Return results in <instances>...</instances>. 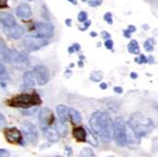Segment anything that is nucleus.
I'll list each match as a JSON object with an SVG mask.
<instances>
[{
    "instance_id": "obj_32",
    "label": "nucleus",
    "mask_w": 158,
    "mask_h": 157,
    "mask_svg": "<svg viewBox=\"0 0 158 157\" xmlns=\"http://www.w3.org/2000/svg\"><path fill=\"white\" fill-rule=\"evenodd\" d=\"M102 0H89L88 4L91 7H98L99 5H102Z\"/></svg>"
},
{
    "instance_id": "obj_26",
    "label": "nucleus",
    "mask_w": 158,
    "mask_h": 157,
    "mask_svg": "<svg viewBox=\"0 0 158 157\" xmlns=\"http://www.w3.org/2000/svg\"><path fill=\"white\" fill-rule=\"evenodd\" d=\"M87 16H88L87 12L81 10V11L78 14V20H79V22H81V23L85 22L86 20H87Z\"/></svg>"
},
{
    "instance_id": "obj_11",
    "label": "nucleus",
    "mask_w": 158,
    "mask_h": 157,
    "mask_svg": "<svg viewBox=\"0 0 158 157\" xmlns=\"http://www.w3.org/2000/svg\"><path fill=\"white\" fill-rule=\"evenodd\" d=\"M3 32L4 34L10 38V39H14L17 40L19 38H21L25 32L24 27L20 25H14L12 27H3Z\"/></svg>"
},
{
    "instance_id": "obj_43",
    "label": "nucleus",
    "mask_w": 158,
    "mask_h": 157,
    "mask_svg": "<svg viewBox=\"0 0 158 157\" xmlns=\"http://www.w3.org/2000/svg\"><path fill=\"white\" fill-rule=\"evenodd\" d=\"M65 151H66V154L68 155V156H71L72 155V150H71V148L70 147H65Z\"/></svg>"
},
{
    "instance_id": "obj_30",
    "label": "nucleus",
    "mask_w": 158,
    "mask_h": 157,
    "mask_svg": "<svg viewBox=\"0 0 158 157\" xmlns=\"http://www.w3.org/2000/svg\"><path fill=\"white\" fill-rule=\"evenodd\" d=\"M103 19L109 24V25H112L113 24V16H112V13L111 12H106L103 16Z\"/></svg>"
},
{
    "instance_id": "obj_6",
    "label": "nucleus",
    "mask_w": 158,
    "mask_h": 157,
    "mask_svg": "<svg viewBox=\"0 0 158 157\" xmlns=\"http://www.w3.org/2000/svg\"><path fill=\"white\" fill-rule=\"evenodd\" d=\"M21 130L28 142H31V143L37 142L39 135L37 128L33 123H31V121H25L21 126Z\"/></svg>"
},
{
    "instance_id": "obj_4",
    "label": "nucleus",
    "mask_w": 158,
    "mask_h": 157,
    "mask_svg": "<svg viewBox=\"0 0 158 157\" xmlns=\"http://www.w3.org/2000/svg\"><path fill=\"white\" fill-rule=\"evenodd\" d=\"M129 125L122 118H117L114 121V137L120 147L127 146V134Z\"/></svg>"
},
{
    "instance_id": "obj_23",
    "label": "nucleus",
    "mask_w": 158,
    "mask_h": 157,
    "mask_svg": "<svg viewBox=\"0 0 158 157\" xmlns=\"http://www.w3.org/2000/svg\"><path fill=\"white\" fill-rule=\"evenodd\" d=\"M103 78V74L102 71H93L90 75V80L95 81V82H98L102 80Z\"/></svg>"
},
{
    "instance_id": "obj_18",
    "label": "nucleus",
    "mask_w": 158,
    "mask_h": 157,
    "mask_svg": "<svg viewBox=\"0 0 158 157\" xmlns=\"http://www.w3.org/2000/svg\"><path fill=\"white\" fill-rule=\"evenodd\" d=\"M68 117L70 118L71 121L74 124H80L81 122V115L78 110L74 108L68 109Z\"/></svg>"
},
{
    "instance_id": "obj_49",
    "label": "nucleus",
    "mask_w": 158,
    "mask_h": 157,
    "mask_svg": "<svg viewBox=\"0 0 158 157\" xmlns=\"http://www.w3.org/2000/svg\"><path fill=\"white\" fill-rule=\"evenodd\" d=\"M67 1L71 2V3L74 4V5H77V0H67Z\"/></svg>"
},
{
    "instance_id": "obj_41",
    "label": "nucleus",
    "mask_w": 158,
    "mask_h": 157,
    "mask_svg": "<svg viewBox=\"0 0 158 157\" xmlns=\"http://www.w3.org/2000/svg\"><path fill=\"white\" fill-rule=\"evenodd\" d=\"M131 34H132V32H130L128 30H125L124 31H123V35L126 37V38H131Z\"/></svg>"
},
{
    "instance_id": "obj_42",
    "label": "nucleus",
    "mask_w": 158,
    "mask_h": 157,
    "mask_svg": "<svg viewBox=\"0 0 158 157\" xmlns=\"http://www.w3.org/2000/svg\"><path fill=\"white\" fill-rule=\"evenodd\" d=\"M127 30H128L129 31H130V32H132V33H133V32H135V31L136 28H135V26H132V25H130V26L128 27Z\"/></svg>"
},
{
    "instance_id": "obj_22",
    "label": "nucleus",
    "mask_w": 158,
    "mask_h": 157,
    "mask_svg": "<svg viewBox=\"0 0 158 157\" xmlns=\"http://www.w3.org/2000/svg\"><path fill=\"white\" fill-rule=\"evenodd\" d=\"M128 51L130 52L131 54H139L140 52V48H139V45H138V43L137 41L135 40H132L130 42V44L128 45Z\"/></svg>"
},
{
    "instance_id": "obj_17",
    "label": "nucleus",
    "mask_w": 158,
    "mask_h": 157,
    "mask_svg": "<svg viewBox=\"0 0 158 157\" xmlns=\"http://www.w3.org/2000/svg\"><path fill=\"white\" fill-rule=\"evenodd\" d=\"M73 136L79 142H86V137H87V132L82 127L75 128L73 130Z\"/></svg>"
},
{
    "instance_id": "obj_1",
    "label": "nucleus",
    "mask_w": 158,
    "mask_h": 157,
    "mask_svg": "<svg viewBox=\"0 0 158 157\" xmlns=\"http://www.w3.org/2000/svg\"><path fill=\"white\" fill-rule=\"evenodd\" d=\"M93 133L103 143H109L114 137V122L111 117L104 112H95L89 120Z\"/></svg>"
},
{
    "instance_id": "obj_48",
    "label": "nucleus",
    "mask_w": 158,
    "mask_h": 157,
    "mask_svg": "<svg viewBox=\"0 0 158 157\" xmlns=\"http://www.w3.org/2000/svg\"><path fill=\"white\" fill-rule=\"evenodd\" d=\"M68 52H69L70 54H72V53H74V52H75V51H74V49H73V48H72V46L68 48Z\"/></svg>"
},
{
    "instance_id": "obj_47",
    "label": "nucleus",
    "mask_w": 158,
    "mask_h": 157,
    "mask_svg": "<svg viewBox=\"0 0 158 157\" xmlns=\"http://www.w3.org/2000/svg\"><path fill=\"white\" fill-rule=\"evenodd\" d=\"M153 61H154L153 57L150 56V57H149V59H148V63H149V64H153V63H154Z\"/></svg>"
},
{
    "instance_id": "obj_25",
    "label": "nucleus",
    "mask_w": 158,
    "mask_h": 157,
    "mask_svg": "<svg viewBox=\"0 0 158 157\" xmlns=\"http://www.w3.org/2000/svg\"><path fill=\"white\" fill-rule=\"evenodd\" d=\"M89 141V143L91 145H93L94 147H97L98 146V141H97V138L94 137V135L91 134V132H87V137H86V141Z\"/></svg>"
},
{
    "instance_id": "obj_37",
    "label": "nucleus",
    "mask_w": 158,
    "mask_h": 157,
    "mask_svg": "<svg viewBox=\"0 0 158 157\" xmlns=\"http://www.w3.org/2000/svg\"><path fill=\"white\" fill-rule=\"evenodd\" d=\"M8 8V0H0V9Z\"/></svg>"
},
{
    "instance_id": "obj_54",
    "label": "nucleus",
    "mask_w": 158,
    "mask_h": 157,
    "mask_svg": "<svg viewBox=\"0 0 158 157\" xmlns=\"http://www.w3.org/2000/svg\"><path fill=\"white\" fill-rule=\"evenodd\" d=\"M28 1H31V0H28Z\"/></svg>"
},
{
    "instance_id": "obj_40",
    "label": "nucleus",
    "mask_w": 158,
    "mask_h": 157,
    "mask_svg": "<svg viewBox=\"0 0 158 157\" xmlns=\"http://www.w3.org/2000/svg\"><path fill=\"white\" fill-rule=\"evenodd\" d=\"M72 48H73V49H74V51L76 52V51H80L81 50V46L79 45V44H73L72 45Z\"/></svg>"
},
{
    "instance_id": "obj_44",
    "label": "nucleus",
    "mask_w": 158,
    "mask_h": 157,
    "mask_svg": "<svg viewBox=\"0 0 158 157\" xmlns=\"http://www.w3.org/2000/svg\"><path fill=\"white\" fill-rule=\"evenodd\" d=\"M99 87L102 88V90H104V89H106V88L108 87V85H107V83L102 82V83H100V84H99Z\"/></svg>"
},
{
    "instance_id": "obj_36",
    "label": "nucleus",
    "mask_w": 158,
    "mask_h": 157,
    "mask_svg": "<svg viewBox=\"0 0 158 157\" xmlns=\"http://www.w3.org/2000/svg\"><path fill=\"white\" fill-rule=\"evenodd\" d=\"M35 112H36V109H35V108H34V109H32L31 111L30 110V108H28V109H27L26 111H24V112H23V114H24V115H26V116H32Z\"/></svg>"
},
{
    "instance_id": "obj_52",
    "label": "nucleus",
    "mask_w": 158,
    "mask_h": 157,
    "mask_svg": "<svg viewBox=\"0 0 158 157\" xmlns=\"http://www.w3.org/2000/svg\"><path fill=\"white\" fill-rule=\"evenodd\" d=\"M55 157H63V156H60V155H58V156H55Z\"/></svg>"
},
{
    "instance_id": "obj_28",
    "label": "nucleus",
    "mask_w": 158,
    "mask_h": 157,
    "mask_svg": "<svg viewBox=\"0 0 158 157\" xmlns=\"http://www.w3.org/2000/svg\"><path fill=\"white\" fill-rule=\"evenodd\" d=\"M144 48L146 51L148 52H152L153 50V45L152 44V42H151V39L147 40L145 43H144Z\"/></svg>"
},
{
    "instance_id": "obj_16",
    "label": "nucleus",
    "mask_w": 158,
    "mask_h": 157,
    "mask_svg": "<svg viewBox=\"0 0 158 157\" xmlns=\"http://www.w3.org/2000/svg\"><path fill=\"white\" fill-rule=\"evenodd\" d=\"M0 23L4 27H12L16 25V20L12 14L8 12H0Z\"/></svg>"
},
{
    "instance_id": "obj_15",
    "label": "nucleus",
    "mask_w": 158,
    "mask_h": 157,
    "mask_svg": "<svg viewBox=\"0 0 158 157\" xmlns=\"http://www.w3.org/2000/svg\"><path fill=\"white\" fill-rule=\"evenodd\" d=\"M28 61L27 56L24 53H21L17 50H11V61L10 64H23Z\"/></svg>"
},
{
    "instance_id": "obj_46",
    "label": "nucleus",
    "mask_w": 158,
    "mask_h": 157,
    "mask_svg": "<svg viewBox=\"0 0 158 157\" xmlns=\"http://www.w3.org/2000/svg\"><path fill=\"white\" fill-rule=\"evenodd\" d=\"M137 77H138V75H137L135 72H132V73H131V78H132V79L135 80V79H137Z\"/></svg>"
},
{
    "instance_id": "obj_38",
    "label": "nucleus",
    "mask_w": 158,
    "mask_h": 157,
    "mask_svg": "<svg viewBox=\"0 0 158 157\" xmlns=\"http://www.w3.org/2000/svg\"><path fill=\"white\" fill-rule=\"evenodd\" d=\"M102 39H104V40H108V39L111 38V35H110L107 31H102Z\"/></svg>"
},
{
    "instance_id": "obj_21",
    "label": "nucleus",
    "mask_w": 158,
    "mask_h": 157,
    "mask_svg": "<svg viewBox=\"0 0 158 157\" xmlns=\"http://www.w3.org/2000/svg\"><path fill=\"white\" fill-rule=\"evenodd\" d=\"M56 130L59 133L61 137H65L67 134V126L65 122L59 120L58 122H56Z\"/></svg>"
},
{
    "instance_id": "obj_13",
    "label": "nucleus",
    "mask_w": 158,
    "mask_h": 157,
    "mask_svg": "<svg viewBox=\"0 0 158 157\" xmlns=\"http://www.w3.org/2000/svg\"><path fill=\"white\" fill-rule=\"evenodd\" d=\"M16 15L22 19H28L32 15L31 7L27 3H21L16 9Z\"/></svg>"
},
{
    "instance_id": "obj_33",
    "label": "nucleus",
    "mask_w": 158,
    "mask_h": 157,
    "mask_svg": "<svg viewBox=\"0 0 158 157\" xmlns=\"http://www.w3.org/2000/svg\"><path fill=\"white\" fill-rule=\"evenodd\" d=\"M104 46L107 49H112L113 48V46H114V43L111 39H108V40H105V43H104Z\"/></svg>"
},
{
    "instance_id": "obj_7",
    "label": "nucleus",
    "mask_w": 158,
    "mask_h": 157,
    "mask_svg": "<svg viewBox=\"0 0 158 157\" xmlns=\"http://www.w3.org/2000/svg\"><path fill=\"white\" fill-rule=\"evenodd\" d=\"M33 75L36 79V81L39 85H45L49 81V71L47 66L45 65H36L33 68Z\"/></svg>"
},
{
    "instance_id": "obj_29",
    "label": "nucleus",
    "mask_w": 158,
    "mask_h": 157,
    "mask_svg": "<svg viewBox=\"0 0 158 157\" xmlns=\"http://www.w3.org/2000/svg\"><path fill=\"white\" fill-rule=\"evenodd\" d=\"M0 77H1L3 80H7V79H9L8 77H7V75H6V67L0 63Z\"/></svg>"
},
{
    "instance_id": "obj_35",
    "label": "nucleus",
    "mask_w": 158,
    "mask_h": 157,
    "mask_svg": "<svg viewBox=\"0 0 158 157\" xmlns=\"http://www.w3.org/2000/svg\"><path fill=\"white\" fill-rule=\"evenodd\" d=\"M0 157H10V152L5 149H0Z\"/></svg>"
},
{
    "instance_id": "obj_55",
    "label": "nucleus",
    "mask_w": 158,
    "mask_h": 157,
    "mask_svg": "<svg viewBox=\"0 0 158 157\" xmlns=\"http://www.w3.org/2000/svg\"><path fill=\"white\" fill-rule=\"evenodd\" d=\"M157 110H158V106H157Z\"/></svg>"
},
{
    "instance_id": "obj_27",
    "label": "nucleus",
    "mask_w": 158,
    "mask_h": 157,
    "mask_svg": "<svg viewBox=\"0 0 158 157\" xmlns=\"http://www.w3.org/2000/svg\"><path fill=\"white\" fill-rule=\"evenodd\" d=\"M7 127V120L2 113H0V130H3Z\"/></svg>"
},
{
    "instance_id": "obj_39",
    "label": "nucleus",
    "mask_w": 158,
    "mask_h": 157,
    "mask_svg": "<svg viewBox=\"0 0 158 157\" xmlns=\"http://www.w3.org/2000/svg\"><path fill=\"white\" fill-rule=\"evenodd\" d=\"M114 91L118 93V94H122L123 93V89L120 87V86H116V87H114Z\"/></svg>"
},
{
    "instance_id": "obj_51",
    "label": "nucleus",
    "mask_w": 158,
    "mask_h": 157,
    "mask_svg": "<svg viewBox=\"0 0 158 157\" xmlns=\"http://www.w3.org/2000/svg\"><path fill=\"white\" fill-rule=\"evenodd\" d=\"M79 64V66H80V67H82V66H83V63H82V61H79V64Z\"/></svg>"
},
{
    "instance_id": "obj_45",
    "label": "nucleus",
    "mask_w": 158,
    "mask_h": 157,
    "mask_svg": "<svg viewBox=\"0 0 158 157\" xmlns=\"http://www.w3.org/2000/svg\"><path fill=\"white\" fill-rule=\"evenodd\" d=\"M65 24H66V26L71 27V25H72V20H71V19H66L65 20Z\"/></svg>"
},
{
    "instance_id": "obj_8",
    "label": "nucleus",
    "mask_w": 158,
    "mask_h": 157,
    "mask_svg": "<svg viewBox=\"0 0 158 157\" xmlns=\"http://www.w3.org/2000/svg\"><path fill=\"white\" fill-rule=\"evenodd\" d=\"M34 31L36 36L48 39L53 36L54 27L50 23H36L34 25Z\"/></svg>"
},
{
    "instance_id": "obj_10",
    "label": "nucleus",
    "mask_w": 158,
    "mask_h": 157,
    "mask_svg": "<svg viewBox=\"0 0 158 157\" xmlns=\"http://www.w3.org/2000/svg\"><path fill=\"white\" fill-rule=\"evenodd\" d=\"M4 134H5V137H6L7 141L10 142V143H17L22 146L24 145L22 134L18 129H16V128L6 129Z\"/></svg>"
},
{
    "instance_id": "obj_31",
    "label": "nucleus",
    "mask_w": 158,
    "mask_h": 157,
    "mask_svg": "<svg viewBox=\"0 0 158 157\" xmlns=\"http://www.w3.org/2000/svg\"><path fill=\"white\" fill-rule=\"evenodd\" d=\"M135 62H137L138 64H147L148 63V59L146 58V57L143 55V54H141L140 56H139V58H135Z\"/></svg>"
},
{
    "instance_id": "obj_19",
    "label": "nucleus",
    "mask_w": 158,
    "mask_h": 157,
    "mask_svg": "<svg viewBox=\"0 0 158 157\" xmlns=\"http://www.w3.org/2000/svg\"><path fill=\"white\" fill-rule=\"evenodd\" d=\"M56 111H57V115H58L60 120L64 122H66L68 120V109L66 106L63 104L58 105L56 108Z\"/></svg>"
},
{
    "instance_id": "obj_50",
    "label": "nucleus",
    "mask_w": 158,
    "mask_h": 157,
    "mask_svg": "<svg viewBox=\"0 0 158 157\" xmlns=\"http://www.w3.org/2000/svg\"><path fill=\"white\" fill-rule=\"evenodd\" d=\"M90 35H91L92 37H96V36H97V33L94 32V31H91V32H90Z\"/></svg>"
},
{
    "instance_id": "obj_20",
    "label": "nucleus",
    "mask_w": 158,
    "mask_h": 157,
    "mask_svg": "<svg viewBox=\"0 0 158 157\" xmlns=\"http://www.w3.org/2000/svg\"><path fill=\"white\" fill-rule=\"evenodd\" d=\"M23 81H24L25 87H32V86H34L35 81H34L33 72H31V71H27V72H25V74L23 76Z\"/></svg>"
},
{
    "instance_id": "obj_3",
    "label": "nucleus",
    "mask_w": 158,
    "mask_h": 157,
    "mask_svg": "<svg viewBox=\"0 0 158 157\" xmlns=\"http://www.w3.org/2000/svg\"><path fill=\"white\" fill-rule=\"evenodd\" d=\"M42 101L40 96L36 93L32 94H21L16 97L10 98L7 101V104L10 107H16V108H32L33 106L40 105Z\"/></svg>"
},
{
    "instance_id": "obj_9",
    "label": "nucleus",
    "mask_w": 158,
    "mask_h": 157,
    "mask_svg": "<svg viewBox=\"0 0 158 157\" xmlns=\"http://www.w3.org/2000/svg\"><path fill=\"white\" fill-rule=\"evenodd\" d=\"M39 121H40L42 128L51 126L55 121V117H54L53 112L49 108L42 109L39 113Z\"/></svg>"
},
{
    "instance_id": "obj_53",
    "label": "nucleus",
    "mask_w": 158,
    "mask_h": 157,
    "mask_svg": "<svg viewBox=\"0 0 158 157\" xmlns=\"http://www.w3.org/2000/svg\"><path fill=\"white\" fill-rule=\"evenodd\" d=\"M108 157H114V156H108Z\"/></svg>"
},
{
    "instance_id": "obj_24",
    "label": "nucleus",
    "mask_w": 158,
    "mask_h": 157,
    "mask_svg": "<svg viewBox=\"0 0 158 157\" xmlns=\"http://www.w3.org/2000/svg\"><path fill=\"white\" fill-rule=\"evenodd\" d=\"M80 157H96L91 148H83L80 153Z\"/></svg>"
},
{
    "instance_id": "obj_14",
    "label": "nucleus",
    "mask_w": 158,
    "mask_h": 157,
    "mask_svg": "<svg viewBox=\"0 0 158 157\" xmlns=\"http://www.w3.org/2000/svg\"><path fill=\"white\" fill-rule=\"evenodd\" d=\"M42 129H43V134H44L45 137L49 142H52V143H54V142H58L59 141L61 136H60L59 133L57 132L56 129H54V128H52L51 126L44 127V128H42Z\"/></svg>"
},
{
    "instance_id": "obj_12",
    "label": "nucleus",
    "mask_w": 158,
    "mask_h": 157,
    "mask_svg": "<svg viewBox=\"0 0 158 157\" xmlns=\"http://www.w3.org/2000/svg\"><path fill=\"white\" fill-rule=\"evenodd\" d=\"M0 61L10 64L11 61V49H10L5 41L0 38Z\"/></svg>"
},
{
    "instance_id": "obj_5",
    "label": "nucleus",
    "mask_w": 158,
    "mask_h": 157,
    "mask_svg": "<svg viewBox=\"0 0 158 157\" xmlns=\"http://www.w3.org/2000/svg\"><path fill=\"white\" fill-rule=\"evenodd\" d=\"M24 45L30 51H36L48 45L47 38L40 36H27L24 39Z\"/></svg>"
},
{
    "instance_id": "obj_34",
    "label": "nucleus",
    "mask_w": 158,
    "mask_h": 157,
    "mask_svg": "<svg viewBox=\"0 0 158 157\" xmlns=\"http://www.w3.org/2000/svg\"><path fill=\"white\" fill-rule=\"evenodd\" d=\"M91 25V21H89V20H86L85 22H83V27H80V30L81 31H86L88 28V27Z\"/></svg>"
},
{
    "instance_id": "obj_2",
    "label": "nucleus",
    "mask_w": 158,
    "mask_h": 157,
    "mask_svg": "<svg viewBox=\"0 0 158 157\" xmlns=\"http://www.w3.org/2000/svg\"><path fill=\"white\" fill-rule=\"evenodd\" d=\"M128 124L132 129V131L139 138L148 135L155 128L153 121L151 118L143 116L140 113L133 114L130 117V120H129Z\"/></svg>"
}]
</instances>
